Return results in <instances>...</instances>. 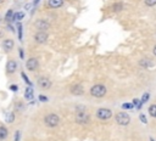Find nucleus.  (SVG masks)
Masks as SVG:
<instances>
[{
  "label": "nucleus",
  "mask_w": 156,
  "mask_h": 141,
  "mask_svg": "<svg viewBox=\"0 0 156 141\" xmlns=\"http://www.w3.org/2000/svg\"><path fill=\"white\" fill-rule=\"evenodd\" d=\"M89 119H90V115L87 112L85 107L84 106H77V108H76V122L78 124L84 125V124L89 123Z\"/></svg>",
  "instance_id": "f257e3e1"
},
{
  "label": "nucleus",
  "mask_w": 156,
  "mask_h": 141,
  "mask_svg": "<svg viewBox=\"0 0 156 141\" xmlns=\"http://www.w3.org/2000/svg\"><path fill=\"white\" fill-rule=\"evenodd\" d=\"M44 123L49 128H55L60 123V117L57 114H55V113H49V114H46L44 117Z\"/></svg>",
  "instance_id": "f03ea898"
},
{
  "label": "nucleus",
  "mask_w": 156,
  "mask_h": 141,
  "mask_svg": "<svg viewBox=\"0 0 156 141\" xmlns=\"http://www.w3.org/2000/svg\"><path fill=\"white\" fill-rule=\"evenodd\" d=\"M106 88L101 84H95L90 88V95L94 97H102L106 95Z\"/></svg>",
  "instance_id": "7ed1b4c3"
},
{
  "label": "nucleus",
  "mask_w": 156,
  "mask_h": 141,
  "mask_svg": "<svg viewBox=\"0 0 156 141\" xmlns=\"http://www.w3.org/2000/svg\"><path fill=\"white\" fill-rule=\"evenodd\" d=\"M116 122L119 124V125H128L129 122H130V117L126 113V112H118L115 117Z\"/></svg>",
  "instance_id": "20e7f679"
},
{
  "label": "nucleus",
  "mask_w": 156,
  "mask_h": 141,
  "mask_svg": "<svg viewBox=\"0 0 156 141\" xmlns=\"http://www.w3.org/2000/svg\"><path fill=\"white\" fill-rule=\"evenodd\" d=\"M96 117L100 120H107V119H110L112 117V112L108 108H99L96 111Z\"/></svg>",
  "instance_id": "39448f33"
},
{
  "label": "nucleus",
  "mask_w": 156,
  "mask_h": 141,
  "mask_svg": "<svg viewBox=\"0 0 156 141\" xmlns=\"http://www.w3.org/2000/svg\"><path fill=\"white\" fill-rule=\"evenodd\" d=\"M37 84H38V86H39L40 89H44V90L50 89L51 85H52L51 80H50L49 78H46V77H39L38 80H37Z\"/></svg>",
  "instance_id": "423d86ee"
},
{
  "label": "nucleus",
  "mask_w": 156,
  "mask_h": 141,
  "mask_svg": "<svg viewBox=\"0 0 156 141\" xmlns=\"http://www.w3.org/2000/svg\"><path fill=\"white\" fill-rule=\"evenodd\" d=\"M48 38H49V34L46 32H44V30H39V32H37L34 34V40L38 44H44L48 40Z\"/></svg>",
  "instance_id": "0eeeda50"
},
{
  "label": "nucleus",
  "mask_w": 156,
  "mask_h": 141,
  "mask_svg": "<svg viewBox=\"0 0 156 141\" xmlns=\"http://www.w3.org/2000/svg\"><path fill=\"white\" fill-rule=\"evenodd\" d=\"M26 67H27V69H28L29 72L35 70V69H37V67H38V60H37L35 57H30V58L27 61Z\"/></svg>",
  "instance_id": "6e6552de"
},
{
  "label": "nucleus",
  "mask_w": 156,
  "mask_h": 141,
  "mask_svg": "<svg viewBox=\"0 0 156 141\" xmlns=\"http://www.w3.org/2000/svg\"><path fill=\"white\" fill-rule=\"evenodd\" d=\"M71 94H73L76 96H80L84 94V88L80 84H73L71 86Z\"/></svg>",
  "instance_id": "1a4fd4ad"
},
{
  "label": "nucleus",
  "mask_w": 156,
  "mask_h": 141,
  "mask_svg": "<svg viewBox=\"0 0 156 141\" xmlns=\"http://www.w3.org/2000/svg\"><path fill=\"white\" fill-rule=\"evenodd\" d=\"M35 27H37L39 30H44V32H45L46 29H49L50 24H49V22L45 21V19H38L37 23H35Z\"/></svg>",
  "instance_id": "9d476101"
},
{
  "label": "nucleus",
  "mask_w": 156,
  "mask_h": 141,
  "mask_svg": "<svg viewBox=\"0 0 156 141\" xmlns=\"http://www.w3.org/2000/svg\"><path fill=\"white\" fill-rule=\"evenodd\" d=\"M16 69H17V63H16V61H15V60H9V61H7V64H6V70H7V73L12 74V73L16 72Z\"/></svg>",
  "instance_id": "9b49d317"
},
{
  "label": "nucleus",
  "mask_w": 156,
  "mask_h": 141,
  "mask_svg": "<svg viewBox=\"0 0 156 141\" xmlns=\"http://www.w3.org/2000/svg\"><path fill=\"white\" fill-rule=\"evenodd\" d=\"M13 46H15V41L12 40V39H5L4 41H2V49L5 50V51H11L12 49H13Z\"/></svg>",
  "instance_id": "f8f14e48"
},
{
  "label": "nucleus",
  "mask_w": 156,
  "mask_h": 141,
  "mask_svg": "<svg viewBox=\"0 0 156 141\" xmlns=\"http://www.w3.org/2000/svg\"><path fill=\"white\" fill-rule=\"evenodd\" d=\"M63 5V0H48V6L51 9H57Z\"/></svg>",
  "instance_id": "ddd939ff"
},
{
  "label": "nucleus",
  "mask_w": 156,
  "mask_h": 141,
  "mask_svg": "<svg viewBox=\"0 0 156 141\" xmlns=\"http://www.w3.org/2000/svg\"><path fill=\"white\" fill-rule=\"evenodd\" d=\"M33 96H34V91H33V89L30 86H28L26 89V91H24V97L27 100H33Z\"/></svg>",
  "instance_id": "4468645a"
},
{
  "label": "nucleus",
  "mask_w": 156,
  "mask_h": 141,
  "mask_svg": "<svg viewBox=\"0 0 156 141\" xmlns=\"http://www.w3.org/2000/svg\"><path fill=\"white\" fill-rule=\"evenodd\" d=\"M7 137V129L4 125H0V140H5Z\"/></svg>",
  "instance_id": "2eb2a0df"
},
{
  "label": "nucleus",
  "mask_w": 156,
  "mask_h": 141,
  "mask_svg": "<svg viewBox=\"0 0 156 141\" xmlns=\"http://www.w3.org/2000/svg\"><path fill=\"white\" fill-rule=\"evenodd\" d=\"M13 17H15V12H13L12 10H7L6 16H5L6 22H11V21H13Z\"/></svg>",
  "instance_id": "dca6fc26"
},
{
  "label": "nucleus",
  "mask_w": 156,
  "mask_h": 141,
  "mask_svg": "<svg viewBox=\"0 0 156 141\" xmlns=\"http://www.w3.org/2000/svg\"><path fill=\"white\" fill-rule=\"evenodd\" d=\"M139 64L141 66V67H151L152 66V62L150 61V60H146V58H143V60H140V62H139Z\"/></svg>",
  "instance_id": "f3484780"
},
{
  "label": "nucleus",
  "mask_w": 156,
  "mask_h": 141,
  "mask_svg": "<svg viewBox=\"0 0 156 141\" xmlns=\"http://www.w3.org/2000/svg\"><path fill=\"white\" fill-rule=\"evenodd\" d=\"M122 9H123L122 2H116V4L112 6V11H113V12H119Z\"/></svg>",
  "instance_id": "a211bd4d"
},
{
  "label": "nucleus",
  "mask_w": 156,
  "mask_h": 141,
  "mask_svg": "<svg viewBox=\"0 0 156 141\" xmlns=\"http://www.w3.org/2000/svg\"><path fill=\"white\" fill-rule=\"evenodd\" d=\"M5 120H6L7 123H13V120H15V114H13V112H9V113L6 114Z\"/></svg>",
  "instance_id": "6ab92c4d"
},
{
  "label": "nucleus",
  "mask_w": 156,
  "mask_h": 141,
  "mask_svg": "<svg viewBox=\"0 0 156 141\" xmlns=\"http://www.w3.org/2000/svg\"><path fill=\"white\" fill-rule=\"evenodd\" d=\"M149 113H150L151 117L156 118V105H151V106L149 107Z\"/></svg>",
  "instance_id": "aec40b11"
},
{
  "label": "nucleus",
  "mask_w": 156,
  "mask_h": 141,
  "mask_svg": "<svg viewBox=\"0 0 156 141\" xmlns=\"http://www.w3.org/2000/svg\"><path fill=\"white\" fill-rule=\"evenodd\" d=\"M23 17H24V13H23V12H16V13H15V17H13V21L20 22Z\"/></svg>",
  "instance_id": "412c9836"
},
{
  "label": "nucleus",
  "mask_w": 156,
  "mask_h": 141,
  "mask_svg": "<svg viewBox=\"0 0 156 141\" xmlns=\"http://www.w3.org/2000/svg\"><path fill=\"white\" fill-rule=\"evenodd\" d=\"M21 75H22V78H23V80H24V83H26L27 85H29V86H30V85H32V83H30V80L28 79V77L26 75V73H24V72H22V73H21Z\"/></svg>",
  "instance_id": "4be33fe9"
},
{
  "label": "nucleus",
  "mask_w": 156,
  "mask_h": 141,
  "mask_svg": "<svg viewBox=\"0 0 156 141\" xmlns=\"http://www.w3.org/2000/svg\"><path fill=\"white\" fill-rule=\"evenodd\" d=\"M17 30H18V33H17V35H18V39L21 40V39H22V24H21V22L17 24Z\"/></svg>",
  "instance_id": "5701e85b"
},
{
  "label": "nucleus",
  "mask_w": 156,
  "mask_h": 141,
  "mask_svg": "<svg viewBox=\"0 0 156 141\" xmlns=\"http://www.w3.org/2000/svg\"><path fill=\"white\" fill-rule=\"evenodd\" d=\"M146 6H155L156 5V0H144Z\"/></svg>",
  "instance_id": "b1692460"
},
{
  "label": "nucleus",
  "mask_w": 156,
  "mask_h": 141,
  "mask_svg": "<svg viewBox=\"0 0 156 141\" xmlns=\"http://www.w3.org/2000/svg\"><path fill=\"white\" fill-rule=\"evenodd\" d=\"M149 96H150V95H149L147 92H145V94H144V96H143V98L140 100V101H141V103H145V102L147 101V98H149Z\"/></svg>",
  "instance_id": "393cba45"
},
{
  "label": "nucleus",
  "mask_w": 156,
  "mask_h": 141,
  "mask_svg": "<svg viewBox=\"0 0 156 141\" xmlns=\"http://www.w3.org/2000/svg\"><path fill=\"white\" fill-rule=\"evenodd\" d=\"M122 107H123V108H133L134 105H133V103H123Z\"/></svg>",
  "instance_id": "a878e982"
},
{
  "label": "nucleus",
  "mask_w": 156,
  "mask_h": 141,
  "mask_svg": "<svg viewBox=\"0 0 156 141\" xmlns=\"http://www.w3.org/2000/svg\"><path fill=\"white\" fill-rule=\"evenodd\" d=\"M39 100H40L41 102H46V101H48V97L44 96V95H39Z\"/></svg>",
  "instance_id": "bb28decb"
},
{
  "label": "nucleus",
  "mask_w": 156,
  "mask_h": 141,
  "mask_svg": "<svg viewBox=\"0 0 156 141\" xmlns=\"http://www.w3.org/2000/svg\"><path fill=\"white\" fill-rule=\"evenodd\" d=\"M20 136H21L20 131H16L15 132V141H20Z\"/></svg>",
  "instance_id": "cd10ccee"
},
{
  "label": "nucleus",
  "mask_w": 156,
  "mask_h": 141,
  "mask_svg": "<svg viewBox=\"0 0 156 141\" xmlns=\"http://www.w3.org/2000/svg\"><path fill=\"white\" fill-rule=\"evenodd\" d=\"M139 118H140V120H141L143 123H146V118H145V115H144V114H140V115H139Z\"/></svg>",
  "instance_id": "c85d7f7f"
},
{
  "label": "nucleus",
  "mask_w": 156,
  "mask_h": 141,
  "mask_svg": "<svg viewBox=\"0 0 156 141\" xmlns=\"http://www.w3.org/2000/svg\"><path fill=\"white\" fill-rule=\"evenodd\" d=\"M16 108L20 111V109H22V108H23V105H22V103H16Z\"/></svg>",
  "instance_id": "c756f323"
},
{
  "label": "nucleus",
  "mask_w": 156,
  "mask_h": 141,
  "mask_svg": "<svg viewBox=\"0 0 156 141\" xmlns=\"http://www.w3.org/2000/svg\"><path fill=\"white\" fill-rule=\"evenodd\" d=\"M10 89H11L12 91H17V85H11Z\"/></svg>",
  "instance_id": "7c9ffc66"
},
{
  "label": "nucleus",
  "mask_w": 156,
  "mask_h": 141,
  "mask_svg": "<svg viewBox=\"0 0 156 141\" xmlns=\"http://www.w3.org/2000/svg\"><path fill=\"white\" fill-rule=\"evenodd\" d=\"M18 51H20V56H21V58H23V50H22V49H20Z\"/></svg>",
  "instance_id": "2f4dec72"
},
{
  "label": "nucleus",
  "mask_w": 156,
  "mask_h": 141,
  "mask_svg": "<svg viewBox=\"0 0 156 141\" xmlns=\"http://www.w3.org/2000/svg\"><path fill=\"white\" fill-rule=\"evenodd\" d=\"M30 6H32V4H27V5H26V9L28 10V9H30Z\"/></svg>",
  "instance_id": "473e14b6"
},
{
  "label": "nucleus",
  "mask_w": 156,
  "mask_h": 141,
  "mask_svg": "<svg viewBox=\"0 0 156 141\" xmlns=\"http://www.w3.org/2000/svg\"><path fill=\"white\" fill-rule=\"evenodd\" d=\"M152 52H154V55H155V56H156V45H155V46H154V50H152Z\"/></svg>",
  "instance_id": "72a5a7b5"
},
{
  "label": "nucleus",
  "mask_w": 156,
  "mask_h": 141,
  "mask_svg": "<svg viewBox=\"0 0 156 141\" xmlns=\"http://www.w3.org/2000/svg\"><path fill=\"white\" fill-rule=\"evenodd\" d=\"M2 35H4V32H2V30H0V38H2Z\"/></svg>",
  "instance_id": "f704fd0d"
},
{
  "label": "nucleus",
  "mask_w": 156,
  "mask_h": 141,
  "mask_svg": "<svg viewBox=\"0 0 156 141\" xmlns=\"http://www.w3.org/2000/svg\"><path fill=\"white\" fill-rule=\"evenodd\" d=\"M38 1H39V0H34V2H33V4H37Z\"/></svg>",
  "instance_id": "c9c22d12"
},
{
  "label": "nucleus",
  "mask_w": 156,
  "mask_h": 141,
  "mask_svg": "<svg viewBox=\"0 0 156 141\" xmlns=\"http://www.w3.org/2000/svg\"><path fill=\"white\" fill-rule=\"evenodd\" d=\"M4 1H5V0H0V4H2V2H4Z\"/></svg>",
  "instance_id": "e433bc0d"
},
{
  "label": "nucleus",
  "mask_w": 156,
  "mask_h": 141,
  "mask_svg": "<svg viewBox=\"0 0 156 141\" xmlns=\"http://www.w3.org/2000/svg\"><path fill=\"white\" fill-rule=\"evenodd\" d=\"M0 22H1V16H0Z\"/></svg>",
  "instance_id": "4c0bfd02"
},
{
  "label": "nucleus",
  "mask_w": 156,
  "mask_h": 141,
  "mask_svg": "<svg viewBox=\"0 0 156 141\" xmlns=\"http://www.w3.org/2000/svg\"><path fill=\"white\" fill-rule=\"evenodd\" d=\"M150 141H154V140H152V139H151V140H150Z\"/></svg>",
  "instance_id": "58836bf2"
}]
</instances>
